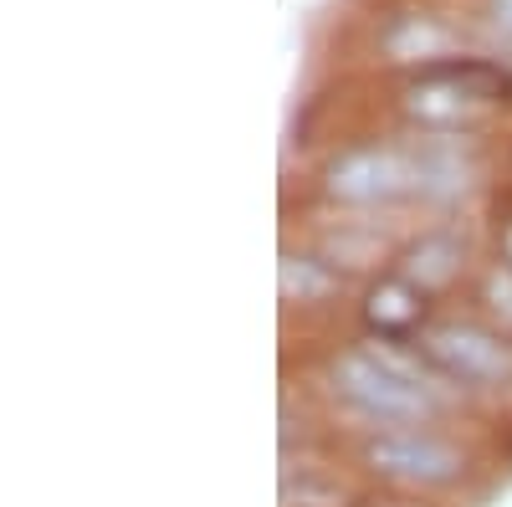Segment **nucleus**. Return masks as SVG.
I'll return each instance as SVG.
<instances>
[{
	"instance_id": "1",
	"label": "nucleus",
	"mask_w": 512,
	"mask_h": 507,
	"mask_svg": "<svg viewBox=\"0 0 512 507\" xmlns=\"http://www.w3.org/2000/svg\"><path fill=\"white\" fill-rule=\"evenodd\" d=\"M333 395L349 410H359L364 420H374V426H415V420H425L441 405L431 390L410 385L405 374H395L369 349H354L333 364Z\"/></svg>"
},
{
	"instance_id": "2",
	"label": "nucleus",
	"mask_w": 512,
	"mask_h": 507,
	"mask_svg": "<svg viewBox=\"0 0 512 507\" xmlns=\"http://www.w3.org/2000/svg\"><path fill=\"white\" fill-rule=\"evenodd\" d=\"M415 149H349L344 159H333L328 169V195L349 200V205H379V200H400L415 195Z\"/></svg>"
},
{
	"instance_id": "3",
	"label": "nucleus",
	"mask_w": 512,
	"mask_h": 507,
	"mask_svg": "<svg viewBox=\"0 0 512 507\" xmlns=\"http://www.w3.org/2000/svg\"><path fill=\"white\" fill-rule=\"evenodd\" d=\"M425 359L461 385H507L512 379V349L472 323H436L425 333Z\"/></svg>"
},
{
	"instance_id": "4",
	"label": "nucleus",
	"mask_w": 512,
	"mask_h": 507,
	"mask_svg": "<svg viewBox=\"0 0 512 507\" xmlns=\"http://www.w3.org/2000/svg\"><path fill=\"white\" fill-rule=\"evenodd\" d=\"M369 467L390 482H410V487H441L461 472V456L420 431H384L379 441H369Z\"/></svg>"
},
{
	"instance_id": "5",
	"label": "nucleus",
	"mask_w": 512,
	"mask_h": 507,
	"mask_svg": "<svg viewBox=\"0 0 512 507\" xmlns=\"http://www.w3.org/2000/svg\"><path fill=\"white\" fill-rule=\"evenodd\" d=\"M328 287H333V277L313 257H282V292H287V298L313 303V298H323Z\"/></svg>"
},
{
	"instance_id": "6",
	"label": "nucleus",
	"mask_w": 512,
	"mask_h": 507,
	"mask_svg": "<svg viewBox=\"0 0 512 507\" xmlns=\"http://www.w3.org/2000/svg\"><path fill=\"white\" fill-rule=\"evenodd\" d=\"M415 257H425V267H410L420 282H441V277H451V257H456V246H451V241H431V246H420Z\"/></svg>"
},
{
	"instance_id": "7",
	"label": "nucleus",
	"mask_w": 512,
	"mask_h": 507,
	"mask_svg": "<svg viewBox=\"0 0 512 507\" xmlns=\"http://www.w3.org/2000/svg\"><path fill=\"white\" fill-rule=\"evenodd\" d=\"M492 11H497V21L512 31V0H492Z\"/></svg>"
},
{
	"instance_id": "8",
	"label": "nucleus",
	"mask_w": 512,
	"mask_h": 507,
	"mask_svg": "<svg viewBox=\"0 0 512 507\" xmlns=\"http://www.w3.org/2000/svg\"><path fill=\"white\" fill-rule=\"evenodd\" d=\"M507 257H512V236H507Z\"/></svg>"
}]
</instances>
